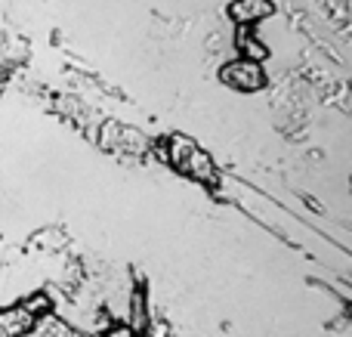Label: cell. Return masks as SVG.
I'll use <instances>...</instances> for the list:
<instances>
[{"label": "cell", "mask_w": 352, "mask_h": 337, "mask_svg": "<svg viewBox=\"0 0 352 337\" xmlns=\"http://www.w3.org/2000/svg\"><path fill=\"white\" fill-rule=\"evenodd\" d=\"M219 78H223V84L235 87V90H241V93H256L260 87H266L263 65H260V62H254V59H235V62H229V65H223Z\"/></svg>", "instance_id": "cell-1"}, {"label": "cell", "mask_w": 352, "mask_h": 337, "mask_svg": "<svg viewBox=\"0 0 352 337\" xmlns=\"http://www.w3.org/2000/svg\"><path fill=\"white\" fill-rule=\"evenodd\" d=\"M229 12L238 25H250V22H260L263 16H269L272 3L269 0H238V3H232Z\"/></svg>", "instance_id": "cell-2"}, {"label": "cell", "mask_w": 352, "mask_h": 337, "mask_svg": "<svg viewBox=\"0 0 352 337\" xmlns=\"http://www.w3.org/2000/svg\"><path fill=\"white\" fill-rule=\"evenodd\" d=\"M182 173H188V177L201 180V183H213V180H217V173H213V161H210V155L201 152V149H195V152H192V158L186 161Z\"/></svg>", "instance_id": "cell-3"}, {"label": "cell", "mask_w": 352, "mask_h": 337, "mask_svg": "<svg viewBox=\"0 0 352 337\" xmlns=\"http://www.w3.org/2000/svg\"><path fill=\"white\" fill-rule=\"evenodd\" d=\"M235 43L238 47H241V53H244V59H254V62H263L266 59V47H263L260 41H254V37H250V28L248 25H244L241 31H238V37H235Z\"/></svg>", "instance_id": "cell-4"}, {"label": "cell", "mask_w": 352, "mask_h": 337, "mask_svg": "<svg viewBox=\"0 0 352 337\" xmlns=\"http://www.w3.org/2000/svg\"><path fill=\"white\" fill-rule=\"evenodd\" d=\"M146 337H167V328L161 325V322H152V325H148V334Z\"/></svg>", "instance_id": "cell-5"}]
</instances>
